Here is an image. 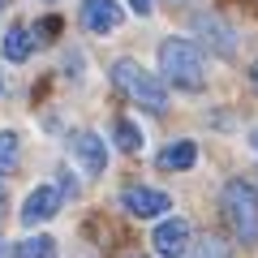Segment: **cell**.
Returning <instances> with one entry per match:
<instances>
[{
	"instance_id": "cell-1",
	"label": "cell",
	"mask_w": 258,
	"mask_h": 258,
	"mask_svg": "<svg viewBox=\"0 0 258 258\" xmlns=\"http://www.w3.org/2000/svg\"><path fill=\"white\" fill-rule=\"evenodd\" d=\"M159 69H164V78L172 86H181V91H203L207 86V64H203V56H198V47L185 43V39L159 43Z\"/></svg>"
},
{
	"instance_id": "cell-2",
	"label": "cell",
	"mask_w": 258,
	"mask_h": 258,
	"mask_svg": "<svg viewBox=\"0 0 258 258\" xmlns=\"http://www.w3.org/2000/svg\"><path fill=\"white\" fill-rule=\"evenodd\" d=\"M112 82H116V91L125 95V99L142 103L147 112H164V108H168L164 86H159L142 64H134V60H116V64H112Z\"/></svg>"
},
{
	"instance_id": "cell-3",
	"label": "cell",
	"mask_w": 258,
	"mask_h": 258,
	"mask_svg": "<svg viewBox=\"0 0 258 258\" xmlns=\"http://www.w3.org/2000/svg\"><path fill=\"white\" fill-rule=\"evenodd\" d=\"M224 215H228L232 232L241 241H258V194L245 181H228L224 185Z\"/></svg>"
},
{
	"instance_id": "cell-4",
	"label": "cell",
	"mask_w": 258,
	"mask_h": 258,
	"mask_svg": "<svg viewBox=\"0 0 258 258\" xmlns=\"http://www.w3.org/2000/svg\"><path fill=\"white\" fill-rule=\"evenodd\" d=\"M120 207H125L129 215H138V220H151V215H164L168 207H172V198H168L164 189H147V185H129V189L120 194Z\"/></svg>"
},
{
	"instance_id": "cell-5",
	"label": "cell",
	"mask_w": 258,
	"mask_h": 258,
	"mask_svg": "<svg viewBox=\"0 0 258 258\" xmlns=\"http://www.w3.org/2000/svg\"><path fill=\"white\" fill-rule=\"evenodd\" d=\"M69 151H74V159L82 164L86 176H103V168H108V151H103L99 134H91V129L74 134V138H69Z\"/></svg>"
},
{
	"instance_id": "cell-6",
	"label": "cell",
	"mask_w": 258,
	"mask_h": 258,
	"mask_svg": "<svg viewBox=\"0 0 258 258\" xmlns=\"http://www.w3.org/2000/svg\"><path fill=\"white\" fill-rule=\"evenodd\" d=\"M155 254L159 258H185V249H189V224L181 220V215H172V220H164L155 228Z\"/></svg>"
},
{
	"instance_id": "cell-7",
	"label": "cell",
	"mask_w": 258,
	"mask_h": 258,
	"mask_svg": "<svg viewBox=\"0 0 258 258\" xmlns=\"http://www.w3.org/2000/svg\"><path fill=\"white\" fill-rule=\"evenodd\" d=\"M194 30H198V39H203L211 52H220V56H232V52H237V35H232V26H228L224 18H215V13L194 18Z\"/></svg>"
},
{
	"instance_id": "cell-8",
	"label": "cell",
	"mask_w": 258,
	"mask_h": 258,
	"mask_svg": "<svg viewBox=\"0 0 258 258\" xmlns=\"http://www.w3.org/2000/svg\"><path fill=\"white\" fill-rule=\"evenodd\" d=\"M82 26L91 35H108L120 26V5L116 0H82Z\"/></svg>"
},
{
	"instance_id": "cell-9",
	"label": "cell",
	"mask_w": 258,
	"mask_h": 258,
	"mask_svg": "<svg viewBox=\"0 0 258 258\" xmlns=\"http://www.w3.org/2000/svg\"><path fill=\"white\" fill-rule=\"evenodd\" d=\"M56 211H60V194H56L52 185H39V189L26 198V207H22V224H26V228H35V224H47Z\"/></svg>"
},
{
	"instance_id": "cell-10",
	"label": "cell",
	"mask_w": 258,
	"mask_h": 258,
	"mask_svg": "<svg viewBox=\"0 0 258 258\" xmlns=\"http://www.w3.org/2000/svg\"><path fill=\"white\" fill-rule=\"evenodd\" d=\"M194 159H198V147H194V142H172V147L159 151V168H164V172H181V168H194Z\"/></svg>"
},
{
	"instance_id": "cell-11",
	"label": "cell",
	"mask_w": 258,
	"mask_h": 258,
	"mask_svg": "<svg viewBox=\"0 0 258 258\" xmlns=\"http://www.w3.org/2000/svg\"><path fill=\"white\" fill-rule=\"evenodd\" d=\"M30 47H35V35H30L26 26H13L9 35H5V56H9V60H26Z\"/></svg>"
},
{
	"instance_id": "cell-12",
	"label": "cell",
	"mask_w": 258,
	"mask_h": 258,
	"mask_svg": "<svg viewBox=\"0 0 258 258\" xmlns=\"http://www.w3.org/2000/svg\"><path fill=\"white\" fill-rule=\"evenodd\" d=\"M13 258H56V241L52 237H30L18 245V254Z\"/></svg>"
},
{
	"instance_id": "cell-13",
	"label": "cell",
	"mask_w": 258,
	"mask_h": 258,
	"mask_svg": "<svg viewBox=\"0 0 258 258\" xmlns=\"http://www.w3.org/2000/svg\"><path fill=\"white\" fill-rule=\"evenodd\" d=\"M116 147L129 151V155L142 147V134H138V125H134V120H116Z\"/></svg>"
},
{
	"instance_id": "cell-14",
	"label": "cell",
	"mask_w": 258,
	"mask_h": 258,
	"mask_svg": "<svg viewBox=\"0 0 258 258\" xmlns=\"http://www.w3.org/2000/svg\"><path fill=\"white\" fill-rule=\"evenodd\" d=\"M18 168V134H0V172H13Z\"/></svg>"
},
{
	"instance_id": "cell-15",
	"label": "cell",
	"mask_w": 258,
	"mask_h": 258,
	"mask_svg": "<svg viewBox=\"0 0 258 258\" xmlns=\"http://www.w3.org/2000/svg\"><path fill=\"white\" fill-rule=\"evenodd\" d=\"M189 254V249H185ZM189 258H228V241H220V237H203L198 241V249H194Z\"/></svg>"
},
{
	"instance_id": "cell-16",
	"label": "cell",
	"mask_w": 258,
	"mask_h": 258,
	"mask_svg": "<svg viewBox=\"0 0 258 258\" xmlns=\"http://www.w3.org/2000/svg\"><path fill=\"white\" fill-rule=\"evenodd\" d=\"M129 5H134V13H138V18H147V13H151V0H129Z\"/></svg>"
},
{
	"instance_id": "cell-17",
	"label": "cell",
	"mask_w": 258,
	"mask_h": 258,
	"mask_svg": "<svg viewBox=\"0 0 258 258\" xmlns=\"http://www.w3.org/2000/svg\"><path fill=\"white\" fill-rule=\"evenodd\" d=\"M249 78H254V86H258V64H254V69H249Z\"/></svg>"
},
{
	"instance_id": "cell-18",
	"label": "cell",
	"mask_w": 258,
	"mask_h": 258,
	"mask_svg": "<svg viewBox=\"0 0 258 258\" xmlns=\"http://www.w3.org/2000/svg\"><path fill=\"white\" fill-rule=\"evenodd\" d=\"M0 258H5V237H0Z\"/></svg>"
},
{
	"instance_id": "cell-19",
	"label": "cell",
	"mask_w": 258,
	"mask_h": 258,
	"mask_svg": "<svg viewBox=\"0 0 258 258\" xmlns=\"http://www.w3.org/2000/svg\"><path fill=\"white\" fill-rule=\"evenodd\" d=\"M249 142H254V147H258V129H254V138H249Z\"/></svg>"
},
{
	"instance_id": "cell-20",
	"label": "cell",
	"mask_w": 258,
	"mask_h": 258,
	"mask_svg": "<svg viewBox=\"0 0 258 258\" xmlns=\"http://www.w3.org/2000/svg\"><path fill=\"white\" fill-rule=\"evenodd\" d=\"M0 5H5V0H0Z\"/></svg>"
},
{
	"instance_id": "cell-21",
	"label": "cell",
	"mask_w": 258,
	"mask_h": 258,
	"mask_svg": "<svg viewBox=\"0 0 258 258\" xmlns=\"http://www.w3.org/2000/svg\"><path fill=\"white\" fill-rule=\"evenodd\" d=\"M0 91H5V86H0Z\"/></svg>"
}]
</instances>
